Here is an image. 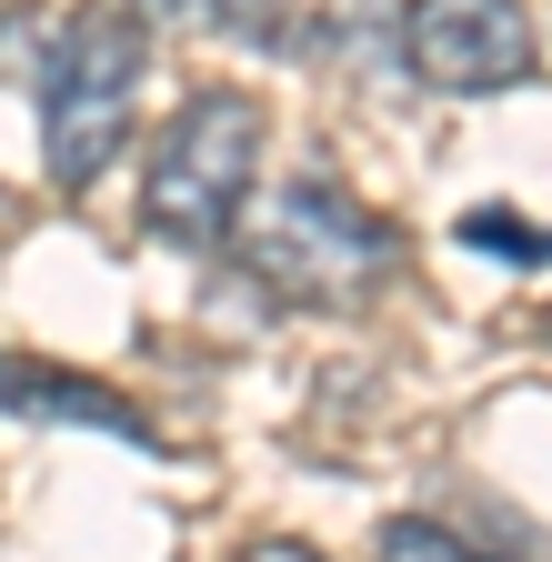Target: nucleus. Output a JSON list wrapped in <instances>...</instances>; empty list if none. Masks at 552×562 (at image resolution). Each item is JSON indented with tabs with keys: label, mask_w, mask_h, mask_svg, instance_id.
Wrapping results in <instances>:
<instances>
[{
	"label": "nucleus",
	"mask_w": 552,
	"mask_h": 562,
	"mask_svg": "<svg viewBox=\"0 0 552 562\" xmlns=\"http://www.w3.org/2000/svg\"><path fill=\"white\" fill-rule=\"evenodd\" d=\"M382 562H503V552H472L442 522H382Z\"/></svg>",
	"instance_id": "6e6552de"
},
{
	"label": "nucleus",
	"mask_w": 552,
	"mask_h": 562,
	"mask_svg": "<svg viewBox=\"0 0 552 562\" xmlns=\"http://www.w3.org/2000/svg\"><path fill=\"white\" fill-rule=\"evenodd\" d=\"M232 241L251 261L261 292H282V302H341V292H372V281L402 261V232L382 222L372 201H352L341 181L302 171L282 191H261L232 211Z\"/></svg>",
	"instance_id": "f03ea898"
},
{
	"label": "nucleus",
	"mask_w": 552,
	"mask_h": 562,
	"mask_svg": "<svg viewBox=\"0 0 552 562\" xmlns=\"http://www.w3.org/2000/svg\"><path fill=\"white\" fill-rule=\"evenodd\" d=\"M0 412H31V422H91V432H111V442H151V422L131 412V402H111V392L81 382V372H50V362H0Z\"/></svg>",
	"instance_id": "39448f33"
},
{
	"label": "nucleus",
	"mask_w": 552,
	"mask_h": 562,
	"mask_svg": "<svg viewBox=\"0 0 552 562\" xmlns=\"http://www.w3.org/2000/svg\"><path fill=\"white\" fill-rule=\"evenodd\" d=\"M241 562H322V552H312V542H251Z\"/></svg>",
	"instance_id": "9d476101"
},
{
	"label": "nucleus",
	"mask_w": 552,
	"mask_h": 562,
	"mask_svg": "<svg viewBox=\"0 0 552 562\" xmlns=\"http://www.w3.org/2000/svg\"><path fill=\"white\" fill-rule=\"evenodd\" d=\"M142 31H271V0H121Z\"/></svg>",
	"instance_id": "423d86ee"
},
{
	"label": "nucleus",
	"mask_w": 552,
	"mask_h": 562,
	"mask_svg": "<svg viewBox=\"0 0 552 562\" xmlns=\"http://www.w3.org/2000/svg\"><path fill=\"white\" fill-rule=\"evenodd\" d=\"M50 41V11H0V81H31Z\"/></svg>",
	"instance_id": "1a4fd4ad"
},
{
	"label": "nucleus",
	"mask_w": 552,
	"mask_h": 562,
	"mask_svg": "<svg viewBox=\"0 0 552 562\" xmlns=\"http://www.w3.org/2000/svg\"><path fill=\"white\" fill-rule=\"evenodd\" d=\"M261 171V101L251 91H191L161 140H151V171H142V222L171 251H222L232 241V211L251 201Z\"/></svg>",
	"instance_id": "7ed1b4c3"
},
{
	"label": "nucleus",
	"mask_w": 552,
	"mask_h": 562,
	"mask_svg": "<svg viewBox=\"0 0 552 562\" xmlns=\"http://www.w3.org/2000/svg\"><path fill=\"white\" fill-rule=\"evenodd\" d=\"M462 241H472V251H503V261H552V232L522 222V211H503V201L462 211Z\"/></svg>",
	"instance_id": "0eeeda50"
},
{
	"label": "nucleus",
	"mask_w": 552,
	"mask_h": 562,
	"mask_svg": "<svg viewBox=\"0 0 552 562\" xmlns=\"http://www.w3.org/2000/svg\"><path fill=\"white\" fill-rule=\"evenodd\" d=\"M142 70H151V31L91 0V11H60L41 41V161L50 191H91L121 151H131V111H142Z\"/></svg>",
	"instance_id": "f257e3e1"
},
{
	"label": "nucleus",
	"mask_w": 552,
	"mask_h": 562,
	"mask_svg": "<svg viewBox=\"0 0 552 562\" xmlns=\"http://www.w3.org/2000/svg\"><path fill=\"white\" fill-rule=\"evenodd\" d=\"M402 60L423 91H452V101L512 91V81H532V11L522 0H412Z\"/></svg>",
	"instance_id": "20e7f679"
}]
</instances>
